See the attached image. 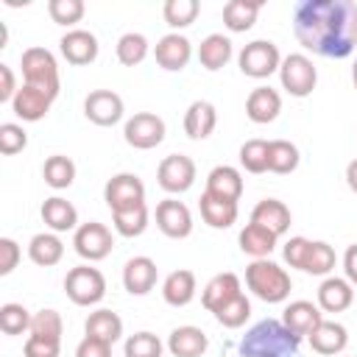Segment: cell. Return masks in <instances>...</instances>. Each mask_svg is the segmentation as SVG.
Masks as SVG:
<instances>
[{
	"label": "cell",
	"instance_id": "obj_1",
	"mask_svg": "<svg viewBox=\"0 0 357 357\" xmlns=\"http://www.w3.org/2000/svg\"><path fill=\"white\" fill-rule=\"evenodd\" d=\"M293 33L304 50L324 59H346L357 47L354 0H301L293 8Z\"/></svg>",
	"mask_w": 357,
	"mask_h": 357
},
{
	"label": "cell",
	"instance_id": "obj_2",
	"mask_svg": "<svg viewBox=\"0 0 357 357\" xmlns=\"http://www.w3.org/2000/svg\"><path fill=\"white\" fill-rule=\"evenodd\" d=\"M240 357H301V337L282 321L262 318L243 335Z\"/></svg>",
	"mask_w": 357,
	"mask_h": 357
},
{
	"label": "cell",
	"instance_id": "obj_3",
	"mask_svg": "<svg viewBox=\"0 0 357 357\" xmlns=\"http://www.w3.org/2000/svg\"><path fill=\"white\" fill-rule=\"evenodd\" d=\"M245 284L265 304H282L290 296V287H293L290 273L282 265L271 262V259H254L245 268Z\"/></svg>",
	"mask_w": 357,
	"mask_h": 357
},
{
	"label": "cell",
	"instance_id": "obj_4",
	"mask_svg": "<svg viewBox=\"0 0 357 357\" xmlns=\"http://www.w3.org/2000/svg\"><path fill=\"white\" fill-rule=\"evenodd\" d=\"M22 78L28 86H36L47 92L53 100L59 98L61 78H59V64L56 56L47 47H28L22 50Z\"/></svg>",
	"mask_w": 357,
	"mask_h": 357
},
{
	"label": "cell",
	"instance_id": "obj_5",
	"mask_svg": "<svg viewBox=\"0 0 357 357\" xmlns=\"http://www.w3.org/2000/svg\"><path fill=\"white\" fill-rule=\"evenodd\" d=\"M64 293L78 307H92L106 296V276L92 265H75L64 276Z\"/></svg>",
	"mask_w": 357,
	"mask_h": 357
},
{
	"label": "cell",
	"instance_id": "obj_6",
	"mask_svg": "<svg viewBox=\"0 0 357 357\" xmlns=\"http://www.w3.org/2000/svg\"><path fill=\"white\" fill-rule=\"evenodd\" d=\"M279 81H282V89L293 98H307L312 95L315 84H318V70L312 64L310 56L304 53H290L282 59V67H279Z\"/></svg>",
	"mask_w": 357,
	"mask_h": 357
},
{
	"label": "cell",
	"instance_id": "obj_7",
	"mask_svg": "<svg viewBox=\"0 0 357 357\" xmlns=\"http://www.w3.org/2000/svg\"><path fill=\"white\" fill-rule=\"evenodd\" d=\"M237 64H240V73L248 78H268V75L279 73L282 53L271 39H254L240 50Z\"/></svg>",
	"mask_w": 357,
	"mask_h": 357
},
{
	"label": "cell",
	"instance_id": "obj_8",
	"mask_svg": "<svg viewBox=\"0 0 357 357\" xmlns=\"http://www.w3.org/2000/svg\"><path fill=\"white\" fill-rule=\"evenodd\" d=\"M165 134H167L165 120H162L159 114H153V112H137V114L128 117L126 126H123L126 142H128L131 148H137V151H151V148H156V145L165 139Z\"/></svg>",
	"mask_w": 357,
	"mask_h": 357
},
{
	"label": "cell",
	"instance_id": "obj_9",
	"mask_svg": "<svg viewBox=\"0 0 357 357\" xmlns=\"http://www.w3.org/2000/svg\"><path fill=\"white\" fill-rule=\"evenodd\" d=\"M103 201L112 212H123L145 204V184L137 173H117L103 187Z\"/></svg>",
	"mask_w": 357,
	"mask_h": 357
},
{
	"label": "cell",
	"instance_id": "obj_10",
	"mask_svg": "<svg viewBox=\"0 0 357 357\" xmlns=\"http://www.w3.org/2000/svg\"><path fill=\"white\" fill-rule=\"evenodd\" d=\"M73 245H75V254H78L81 259H86V262H100V259H106V257L112 254L114 240H112V231H109L103 223L89 220V223H81V226L75 229Z\"/></svg>",
	"mask_w": 357,
	"mask_h": 357
},
{
	"label": "cell",
	"instance_id": "obj_11",
	"mask_svg": "<svg viewBox=\"0 0 357 357\" xmlns=\"http://www.w3.org/2000/svg\"><path fill=\"white\" fill-rule=\"evenodd\" d=\"M156 181L165 192L170 195H178V192H187L192 184H195V162L184 153H170L159 162V170H156Z\"/></svg>",
	"mask_w": 357,
	"mask_h": 357
},
{
	"label": "cell",
	"instance_id": "obj_12",
	"mask_svg": "<svg viewBox=\"0 0 357 357\" xmlns=\"http://www.w3.org/2000/svg\"><path fill=\"white\" fill-rule=\"evenodd\" d=\"M123 112H126L123 98L112 89H92L84 98V114L95 126H114L123 120Z\"/></svg>",
	"mask_w": 357,
	"mask_h": 357
},
{
	"label": "cell",
	"instance_id": "obj_13",
	"mask_svg": "<svg viewBox=\"0 0 357 357\" xmlns=\"http://www.w3.org/2000/svg\"><path fill=\"white\" fill-rule=\"evenodd\" d=\"M156 226L165 237H173V240H184L192 234V215L187 209L184 201H176V198H165L156 204Z\"/></svg>",
	"mask_w": 357,
	"mask_h": 357
},
{
	"label": "cell",
	"instance_id": "obj_14",
	"mask_svg": "<svg viewBox=\"0 0 357 357\" xmlns=\"http://www.w3.org/2000/svg\"><path fill=\"white\" fill-rule=\"evenodd\" d=\"M153 59H156V64L162 67V70H167V73H178V70H184L187 64H190V59H192V42L184 36V33H165L159 42H156V47H153Z\"/></svg>",
	"mask_w": 357,
	"mask_h": 357
},
{
	"label": "cell",
	"instance_id": "obj_15",
	"mask_svg": "<svg viewBox=\"0 0 357 357\" xmlns=\"http://www.w3.org/2000/svg\"><path fill=\"white\" fill-rule=\"evenodd\" d=\"M59 50L61 56L75 64V67H84V64H92L98 59V39L92 31H84V28H70L61 39H59Z\"/></svg>",
	"mask_w": 357,
	"mask_h": 357
},
{
	"label": "cell",
	"instance_id": "obj_16",
	"mask_svg": "<svg viewBox=\"0 0 357 357\" xmlns=\"http://www.w3.org/2000/svg\"><path fill=\"white\" fill-rule=\"evenodd\" d=\"M159 279V268L151 257H131L123 265V287L131 296H148L156 287Z\"/></svg>",
	"mask_w": 357,
	"mask_h": 357
},
{
	"label": "cell",
	"instance_id": "obj_17",
	"mask_svg": "<svg viewBox=\"0 0 357 357\" xmlns=\"http://www.w3.org/2000/svg\"><path fill=\"white\" fill-rule=\"evenodd\" d=\"M321 321H324L321 307L312 304V301H307V298L290 301V304L284 307V312H282V324H284L293 335H298V337H310L312 329H315Z\"/></svg>",
	"mask_w": 357,
	"mask_h": 357
},
{
	"label": "cell",
	"instance_id": "obj_18",
	"mask_svg": "<svg viewBox=\"0 0 357 357\" xmlns=\"http://www.w3.org/2000/svg\"><path fill=\"white\" fill-rule=\"evenodd\" d=\"M279 112H282V95L276 89H271V86H254L248 92V98H245V114H248L251 123H259V126L273 123L279 117Z\"/></svg>",
	"mask_w": 357,
	"mask_h": 357
},
{
	"label": "cell",
	"instance_id": "obj_19",
	"mask_svg": "<svg viewBox=\"0 0 357 357\" xmlns=\"http://www.w3.org/2000/svg\"><path fill=\"white\" fill-rule=\"evenodd\" d=\"M243 293V284H240V276L226 271V273H218L206 282L204 293H201V304L209 310V312H218L223 304H229L231 298H237Z\"/></svg>",
	"mask_w": 357,
	"mask_h": 357
},
{
	"label": "cell",
	"instance_id": "obj_20",
	"mask_svg": "<svg viewBox=\"0 0 357 357\" xmlns=\"http://www.w3.org/2000/svg\"><path fill=\"white\" fill-rule=\"evenodd\" d=\"M354 301V284L346 276H326L318 287V307L321 312H343Z\"/></svg>",
	"mask_w": 357,
	"mask_h": 357
},
{
	"label": "cell",
	"instance_id": "obj_21",
	"mask_svg": "<svg viewBox=\"0 0 357 357\" xmlns=\"http://www.w3.org/2000/svg\"><path fill=\"white\" fill-rule=\"evenodd\" d=\"M50 103H53V98H50L47 92L22 84L20 92H17L14 100H11V109H14V114H17L22 123H36V120H42V117L50 112Z\"/></svg>",
	"mask_w": 357,
	"mask_h": 357
},
{
	"label": "cell",
	"instance_id": "obj_22",
	"mask_svg": "<svg viewBox=\"0 0 357 357\" xmlns=\"http://www.w3.org/2000/svg\"><path fill=\"white\" fill-rule=\"evenodd\" d=\"M307 340H310L312 351H318V354H324V357H335V354H340V351L349 346V332H346L343 324L324 318V321L312 329V335H310Z\"/></svg>",
	"mask_w": 357,
	"mask_h": 357
},
{
	"label": "cell",
	"instance_id": "obj_23",
	"mask_svg": "<svg viewBox=\"0 0 357 357\" xmlns=\"http://www.w3.org/2000/svg\"><path fill=\"white\" fill-rule=\"evenodd\" d=\"M209 349V337L204 329L198 326H176L167 335V351L173 357H204V351Z\"/></svg>",
	"mask_w": 357,
	"mask_h": 357
},
{
	"label": "cell",
	"instance_id": "obj_24",
	"mask_svg": "<svg viewBox=\"0 0 357 357\" xmlns=\"http://www.w3.org/2000/svg\"><path fill=\"white\" fill-rule=\"evenodd\" d=\"M204 192L237 204L240 195H243V176H240V170L231 167V165H218V167H212L209 176H206V190H204Z\"/></svg>",
	"mask_w": 357,
	"mask_h": 357
},
{
	"label": "cell",
	"instance_id": "obj_25",
	"mask_svg": "<svg viewBox=\"0 0 357 357\" xmlns=\"http://www.w3.org/2000/svg\"><path fill=\"white\" fill-rule=\"evenodd\" d=\"M290 209L284 201L279 198H262L254 209H251V223H259L265 226L268 231H273L276 237H282L287 229H290Z\"/></svg>",
	"mask_w": 357,
	"mask_h": 357
},
{
	"label": "cell",
	"instance_id": "obj_26",
	"mask_svg": "<svg viewBox=\"0 0 357 357\" xmlns=\"http://www.w3.org/2000/svg\"><path fill=\"white\" fill-rule=\"evenodd\" d=\"M218 126V109L209 100H192L184 112V134L190 139H206Z\"/></svg>",
	"mask_w": 357,
	"mask_h": 357
},
{
	"label": "cell",
	"instance_id": "obj_27",
	"mask_svg": "<svg viewBox=\"0 0 357 357\" xmlns=\"http://www.w3.org/2000/svg\"><path fill=\"white\" fill-rule=\"evenodd\" d=\"M42 220L50 231L61 234V231H75L78 229V209L61 198V195H53V198H45L42 204Z\"/></svg>",
	"mask_w": 357,
	"mask_h": 357
},
{
	"label": "cell",
	"instance_id": "obj_28",
	"mask_svg": "<svg viewBox=\"0 0 357 357\" xmlns=\"http://www.w3.org/2000/svg\"><path fill=\"white\" fill-rule=\"evenodd\" d=\"M195 273L187 271V268H178L173 273H167V279L162 282V298L170 304V307H187L192 298H195Z\"/></svg>",
	"mask_w": 357,
	"mask_h": 357
},
{
	"label": "cell",
	"instance_id": "obj_29",
	"mask_svg": "<svg viewBox=\"0 0 357 357\" xmlns=\"http://www.w3.org/2000/svg\"><path fill=\"white\" fill-rule=\"evenodd\" d=\"M28 257H31V262L39 265V268H53V265H59L61 257H64V243L59 240L56 231H39V234H33L31 243H28Z\"/></svg>",
	"mask_w": 357,
	"mask_h": 357
},
{
	"label": "cell",
	"instance_id": "obj_30",
	"mask_svg": "<svg viewBox=\"0 0 357 357\" xmlns=\"http://www.w3.org/2000/svg\"><path fill=\"white\" fill-rule=\"evenodd\" d=\"M259 8H262V0H229L223 6V25L231 33H245L254 28Z\"/></svg>",
	"mask_w": 357,
	"mask_h": 357
},
{
	"label": "cell",
	"instance_id": "obj_31",
	"mask_svg": "<svg viewBox=\"0 0 357 357\" xmlns=\"http://www.w3.org/2000/svg\"><path fill=\"white\" fill-rule=\"evenodd\" d=\"M276 240H279V237H276L273 231H268L265 226H259V223H248V226L240 231V237H237L240 251L248 254V257H254V259H268L271 251L276 248Z\"/></svg>",
	"mask_w": 357,
	"mask_h": 357
},
{
	"label": "cell",
	"instance_id": "obj_32",
	"mask_svg": "<svg viewBox=\"0 0 357 357\" xmlns=\"http://www.w3.org/2000/svg\"><path fill=\"white\" fill-rule=\"evenodd\" d=\"M198 206H201L204 223L212 226V229H229V226H234L237 212H240L234 201H223V198H215V195H209V192L201 195Z\"/></svg>",
	"mask_w": 357,
	"mask_h": 357
},
{
	"label": "cell",
	"instance_id": "obj_33",
	"mask_svg": "<svg viewBox=\"0 0 357 357\" xmlns=\"http://www.w3.org/2000/svg\"><path fill=\"white\" fill-rule=\"evenodd\" d=\"M231 59V39L223 33H209L201 45H198V61L204 70L215 73L220 67H226Z\"/></svg>",
	"mask_w": 357,
	"mask_h": 357
},
{
	"label": "cell",
	"instance_id": "obj_34",
	"mask_svg": "<svg viewBox=\"0 0 357 357\" xmlns=\"http://www.w3.org/2000/svg\"><path fill=\"white\" fill-rule=\"evenodd\" d=\"M84 332L89 337H98V340H106V343L114 346L123 335V318L112 310H95V312H89V318L84 324Z\"/></svg>",
	"mask_w": 357,
	"mask_h": 357
},
{
	"label": "cell",
	"instance_id": "obj_35",
	"mask_svg": "<svg viewBox=\"0 0 357 357\" xmlns=\"http://www.w3.org/2000/svg\"><path fill=\"white\" fill-rule=\"evenodd\" d=\"M301 156H298V148L290 142V139H271L268 142V170L271 173H279V176H287L298 167Z\"/></svg>",
	"mask_w": 357,
	"mask_h": 357
},
{
	"label": "cell",
	"instance_id": "obj_36",
	"mask_svg": "<svg viewBox=\"0 0 357 357\" xmlns=\"http://www.w3.org/2000/svg\"><path fill=\"white\" fill-rule=\"evenodd\" d=\"M42 176H45V184L53 187V190H67L73 181H75V162L64 153H53L45 159L42 165Z\"/></svg>",
	"mask_w": 357,
	"mask_h": 357
},
{
	"label": "cell",
	"instance_id": "obj_37",
	"mask_svg": "<svg viewBox=\"0 0 357 357\" xmlns=\"http://www.w3.org/2000/svg\"><path fill=\"white\" fill-rule=\"evenodd\" d=\"M337 257H335V248L324 240H310V248H307V257H304V273H312V276H329L332 268H335Z\"/></svg>",
	"mask_w": 357,
	"mask_h": 357
},
{
	"label": "cell",
	"instance_id": "obj_38",
	"mask_svg": "<svg viewBox=\"0 0 357 357\" xmlns=\"http://www.w3.org/2000/svg\"><path fill=\"white\" fill-rule=\"evenodd\" d=\"M148 50H151L148 39H145L142 33H137V31H128V33H123V36L117 39V47H114V53H117V61H120L123 67H137L139 61H145Z\"/></svg>",
	"mask_w": 357,
	"mask_h": 357
},
{
	"label": "cell",
	"instance_id": "obj_39",
	"mask_svg": "<svg viewBox=\"0 0 357 357\" xmlns=\"http://www.w3.org/2000/svg\"><path fill=\"white\" fill-rule=\"evenodd\" d=\"M112 223L120 237H139L148 229V206L139 204V206H131L123 212H112Z\"/></svg>",
	"mask_w": 357,
	"mask_h": 357
},
{
	"label": "cell",
	"instance_id": "obj_40",
	"mask_svg": "<svg viewBox=\"0 0 357 357\" xmlns=\"http://www.w3.org/2000/svg\"><path fill=\"white\" fill-rule=\"evenodd\" d=\"M198 11H201L198 0H167V3L162 6V17H165V22H167L170 28H176V33H178L181 28L192 25L195 17H198Z\"/></svg>",
	"mask_w": 357,
	"mask_h": 357
},
{
	"label": "cell",
	"instance_id": "obj_41",
	"mask_svg": "<svg viewBox=\"0 0 357 357\" xmlns=\"http://www.w3.org/2000/svg\"><path fill=\"white\" fill-rule=\"evenodd\" d=\"M61 332H64V321L56 310H39L33 312V321H31V337H42V340H61Z\"/></svg>",
	"mask_w": 357,
	"mask_h": 357
},
{
	"label": "cell",
	"instance_id": "obj_42",
	"mask_svg": "<svg viewBox=\"0 0 357 357\" xmlns=\"http://www.w3.org/2000/svg\"><path fill=\"white\" fill-rule=\"evenodd\" d=\"M215 315V321L220 324V326H226V329H237V326H243L245 321H248V315H251V301H248V296L245 293H240L237 298H231L229 304H223L218 312H212Z\"/></svg>",
	"mask_w": 357,
	"mask_h": 357
},
{
	"label": "cell",
	"instance_id": "obj_43",
	"mask_svg": "<svg viewBox=\"0 0 357 357\" xmlns=\"http://www.w3.org/2000/svg\"><path fill=\"white\" fill-rule=\"evenodd\" d=\"M240 165L254 176L265 173L268 170V139H245L240 145Z\"/></svg>",
	"mask_w": 357,
	"mask_h": 357
},
{
	"label": "cell",
	"instance_id": "obj_44",
	"mask_svg": "<svg viewBox=\"0 0 357 357\" xmlns=\"http://www.w3.org/2000/svg\"><path fill=\"white\" fill-rule=\"evenodd\" d=\"M31 321H33V315H31L22 304L8 301V304L0 307V329H3L6 335H22V332H31Z\"/></svg>",
	"mask_w": 357,
	"mask_h": 357
},
{
	"label": "cell",
	"instance_id": "obj_45",
	"mask_svg": "<svg viewBox=\"0 0 357 357\" xmlns=\"http://www.w3.org/2000/svg\"><path fill=\"white\" fill-rule=\"evenodd\" d=\"M123 351H126V357H162L165 343L153 332H134L126 337Z\"/></svg>",
	"mask_w": 357,
	"mask_h": 357
},
{
	"label": "cell",
	"instance_id": "obj_46",
	"mask_svg": "<svg viewBox=\"0 0 357 357\" xmlns=\"http://www.w3.org/2000/svg\"><path fill=\"white\" fill-rule=\"evenodd\" d=\"M84 11H86V6H84V0H50L47 3V14H50V20L56 22V25H75V22H81L84 20Z\"/></svg>",
	"mask_w": 357,
	"mask_h": 357
},
{
	"label": "cell",
	"instance_id": "obj_47",
	"mask_svg": "<svg viewBox=\"0 0 357 357\" xmlns=\"http://www.w3.org/2000/svg\"><path fill=\"white\" fill-rule=\"evenodd\" d=\"M28 145V131L20 123H3L0 126V153L14 156Z\"/></svg>",
	"mask_w": 357,
	"mask_h": 357
},
{
	"label": "cell",
	"instance_id": "obj_48",
	"mask_svg": "<svg viewBox=\"0 0 357 357\" xmlns=\"http://www.w3.org/2000/svg\"><path fill=\"white\" fill-rule=\"evenodd\" d=\"M25 357H59L61 354V340H42V337H31L22 346Z\"/></svg>",
	"mask_w": 357,
	"mask_h": 357
},
{
	"label": "cell",
	"instance_id": "obj_49",
	"mask_svg": "<svg viewBox=\"0 0 357 357\" xmlns=\"http://www.w3.org/2000/svg\"><path fill=\"white\" fill-rule=\"evenodd\" d=\"M307 248H310V240L307 237H290L287 243H284V251H282V257H284V262L290 265V268H304V257H307Z\"/></svg>",
	"mask_w": 357,
	"mask_h": 357
},
{
	"label": "cell",
	"instance_id": "obj_50",
	"mask_svg": "<svg viewBox=\"0 0 357 357\" xmlns=\"http://www.w3.org/2000/svg\"><path fill=\"white\" fill-rule=\"evenodd\" d=\"M20 257H22V251H20L17 240H11V237H0V276H8V273L17 268Z\"/></svg>",
	"mask_w": 357,
	"mask_h": 357
},
{
	"label": "cell",
	"instance_id": "obj_51",
	"mask_svg": "<svg viewBox=\"0 0 357 357\" xmlns=\"http://www.w3.org/2000/svg\"><path fill=\"white\" fill-rule=\"evenodd\" d=\"M75 357H112V343L84 335L81 343L75 346Z\"/></svg>",
	"mask_w": 357,
	"mask_h": 357
},
{
	"label": "cell",
	"instance_id": "obj_52",
	"mask_svg": "<svg viewBox=\"0 0 357 357\" xmlns=\"http://www.w3.org/2000/svg\"><path fill=\"white\" fill-rule=\"evenodd\" d=\"M17 92H20V86H17L14 70L8 64H0V103H11Z\"/></svg>",
	"mask_w": 357,
	"mask_h": 357
},
{
	"label": "cell",
	"instance_id": "obj_53",
	"mask_svg": "<svg viewBox=\"0 0 357 357\" xmlns=\"http://www.w3.org/2000/svg\"><path fill=\"white\" fill-rule=\"evenodd\" d=\"M343 273H346V279L357 287V243H351V245L346 248V254H343Z\"/></svg>",
	"mask_w": 357,
	"mask_h": 357
},
{
	"label": "cell",
	"instance_id": "obj_54",
	"mask_svg": "<svg viewBox=\"0 0 357 357\" xmlns=\"http://www.w3.org/2000/svg\"><path fill=\"white\" fill-rule=\"evenodd\" d=\"M346 184H349V190L357 195V159H351V162L346 165Z\"/></svg>",
	"mask_w": 357,
	"mask_h": 357
},
{
	"label": "cell",
	"instance_id": "obj_55",
	"mask_svg": "<svg viewBox=\"0 0 357 357\" xmlns=\"http://www.w3.org/2000/svg\"><path fill=\"white\" fill-rule=\"evenodd\" d=\"M351 81H354V89H357V59H354V67H351Z\"/></svg>",
	"mask_w": 357,
	"mask_h": 357
},
{
	"label": "cell",
	"instance_id": "obj_56",
	"mask_svg": "<svg viewBox=\"0 0 357 357\" xmlns=\"http://www.w3.org/2000/svg\"><path fill=\"white\" fill-rule=\"evenodd\" d=\"M346 357H349V354H346Z\"/></svg>",
	"mask_w": 357,
	"mask_h": 357
}]
</instances>
